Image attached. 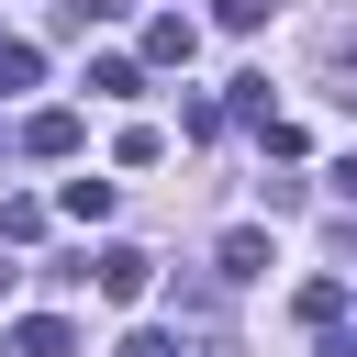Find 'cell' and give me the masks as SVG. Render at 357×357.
I'll return each instance as SVG.
<instances>
[{"label": "cell", "mask_w": 357, "mask_h": 357, "mask_svg": "<svg viewBox=\"0 0 357 357\" xmlns=\"http://www.w3.org/2000/svg\"><path fill=\"white\" fill-rule=\"evenodd\" d=\"M112 156H123V167H156V156H167V134H156V123H123V145H112Z\"/></svg>", "instance_id": "9c48e42d"}, {"label": "cell", "mask_w": 357, "mask_h": 357, "mask_svg": "<svg viewBox=\"0 0 357 357\" xmlns=\"http://www.w3.org/2000/svg\"><path fill=\"white\" fill-rule=\"evenodd\" d=\"M22 156H78V112H33L22 123Z\"/></svg>", "instance_id": "3957f363"}, {"label": "cell", "mask_w": 357, "mask_h": 357, "mask_svg": "<svg viewBox=\"0 0 357 357\" xmlns=\"http://www.w3.org/2000/svg\"><path fill=\"white\" fill-rule=\"evenodd\" d=\"M335 190H346V201H357V156H346V167H335Z\"/></svg>", "instance_id": "9a60e30c"}, {"label": "cell", "mask_w": 357, "mask_h": 357, "mask_svg": "<svg viewBox=\"0 0 357 357\" xmlns=\"http://www.w3.org/2000/svg\"><path fill=\"white\" fill-rule=\"evenodd\" d=\"M89 290H100V301H145V290H156V257H145V245H100V257H89Z\"/></svg>", "instance_id": "6da1fadb"}, {"label": "cell", "mask_w": 357, "mask_h": 357, "mask_svg": "<svg viewBox=\"0 0 357 357\" xmlns=\"http://www.w3.org/2000/svg\"><path fill=\"white\" fill-rule=\"evenodd\" d=\"M312 357H357V335H346V324H324V335H312Z\"/></svg>", "instance_id": "4fadbf2b"}, {"label": "cell", "mask_w": 357, "mask_h": 357, "mask_svg": "<svg viewBox=\"0 0 357 357\" xmlns=\"http://www.w3.org/2000/svg\"><path fill=\"white\" fill-rule=\"evenodd\" d=\"M134 89H145L134 56H89V100H134Z\"/></svg>", "instance_id": "5b68a950"}, {"label": "cell", "mask_w": 357, "mask_h": 357, "mask_svg": "<svg viewBox=\"0 0 357 357\" xmlns=\"http://www.w3.org/2000/svg\"><path fill=\"white\" fill-rule=\"evenodd\" d=\"M11 357H78V335L56 312H33V324H11Z\"/></svg>", "instance_id": "277c9868"}, {"label": "cell", "mask_w": 357, "mask_h": 357, "mask_svg": "<svg viewBox=\"0 0 357 357\" xmlns=\"http://www.w3.org/2000/svg\"><path fill=\"white\" fill-rule=\"evenodd\" d=\"M112 357H178V346H167V335H156V324H145V335H123V346H112Z\"/></svg>", "instance_id": "7c38bea8"}, {"label": "cell", "mask_w": 357, "mask_h": 357, "mask_svg": "<svg viewBox=\"0 0 357 357\" xmlns=\"http://www.w3.org/2000/svg\"><path fill=\"white\" fill-rule=\"evenodd\" d=\"M190 45H201L190 11H156V22H145V67H190Z\"/></svg>", "instance_id": "7a4b0ae2"}, {"label": "cell", "mask_w": 357, "mask_h": 357, "mask_svg": "<svg viewBox=\"0 0 357 357\" xmlns=\"http://www.w3.org/2000/svg\"><path fill=\"white\" fill-rule=\"evenodd\" d=\"M33 78H45V56H33V45H11V33H0V89H33Z\"/></svg>", "instance_id": "30bf717a"}, {"label": "cell", "mask_w": 357, "mask_h": 357, "mask_svg": "<svg viewBox=\"0 0 357 357\" xmlns=\"http://www.w3.org/2000/svg\"><path fill=\"white\" fill-rule=\"evenodd\" d=\"M335 100H346V112H357V56H335Z\"/></svg>", "instance_id": "5bb4252c"}, {"label": "cell", "mask_w": 357, "mask_h": 357, "mask_svg": "<svg viewBox=\"0 0 357 357\" xmlns=\"http://www.w3.org/2000/svg\"><path fill=\"white\" fill-rule=\"evenodd\" d=\"M134 0H56V33H89V22H123Z\"/></svg>", "instance_id": "ba28073f"}, {"label": "cell", "mask_w": 357, "mask_h": 357, "mask_svg": "<svg viewBox=\"0 0 357 357\" xmlns=\"http://www.w3.org/2000/svg\"><path fill=\"white\" fill-rule=\"evenodd\" d=\"M223 279H268V234H257V223L223 234Z\"/></svg>", "instance_id": "8992f818"}, {"label": "cell", "mask_w": 357, "mask_h": 357, "mask_svg": "<svg viewBox=\"0 0 357 357\" xmlns=\"http://www.w3.org/2000/svg\"><path fill=\"white\" fill-rule=\"evenodd\" d=\"M212 22H223V33H257V22H268V0H212Z\"/></svg>", "instance_id": "8fae6325"}, {"label": "cell", "mask_w": 357, "mask_h": 357, "mask_svg": "<svg viewBox=\"0 0 357 357\" xmlns=\"http://www.w3.org/2000/svg\"><path fill=\"white\" fill-rule=\"evenodd\" d=\"M335 312H346V279H301V324H312V335H324V324H335Z\"/></svg>", "instance_id": "52a82bcc"}]
</instances>
